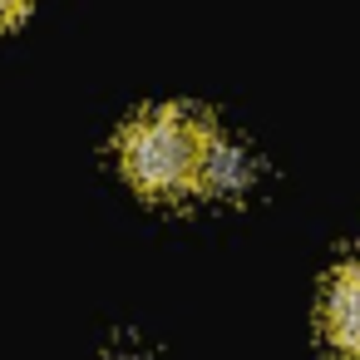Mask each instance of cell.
<instances>
[{
    "label": "cell",
    "mask_w": 360,
    "mask_h": 360,
    "mask_svg": "<svg viewBox=\"0 0 360 360\" xmlns=\"http://www.w3.org/2000/svg\"><path fill=\"white\" fill-rule=\"evenodd\" d=\"M212 143H217V129L207 114H198L188 104H163V109L139 114L124 129L119 163H124V178L143 198L178 202V198L202 193Z\"/></svg>",
    "instance_id": "obj_1"
},
{
    "label": "cell",
    "mask_w": 360,
    "mask_h": 360,
    "mask_svg": "<svg viewBox=\"0 0 360 360\" xmlns=\"http://www.w3.org/2000/svg\"><path fill=\"white\" fill-rule=\"evenodd\" d=\"M321 335L340 360H360V257L330 276L321 301Z\"/></svg>",
    "instance_id": "obj_2"
},
{
    "label": "cell",
    "mask_w": 360,
    "mask_h": 360,
    "mask_svg": "<svg viewBox=\"0 0 360 360\" xmlns=\"http://www.w3.org/2000/svg\"><path fill=\"white\" fill-rule=\"evenodd\" d=\"M252 183V158L237 148V143H212V158H207V178H202V188L207 193H242Z\"/></svg>",
    "instance_id": "obj_3"
},
{
    "label": "cell",
    "mask_w": 360,
    "mask_h": 360,
    "mask_svg": "<svg viewBox=\"0 0 360 360\" xmlns=\"http://www.w3.org/2000/svg\"><path fill=\"white\" fill-rule=\"evenodd\" d=\"M25 11H30V0H0V30L20 25V20H25Z\"/></svg>",
    "instance_id": "obj_4"
}]
</instances>
